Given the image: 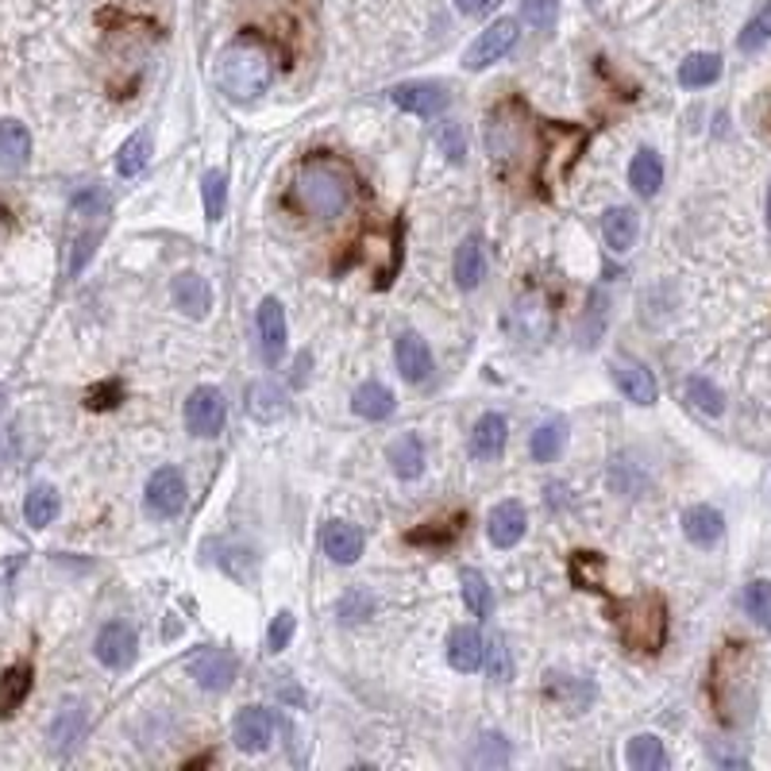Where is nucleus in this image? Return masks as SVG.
<instances>
[{"instance_id": "f257e3e1", "label": "nucleus", "mask_w": 771, "mask_h": 771, "mask_svg": "<svg viewBox=\"0 0 771 771\" xmlns=\"http://www.w3.org/2000/svg\"><path fill=\"white\" fill-rule=\"evenodd\" d=\"M355 193H359V174L352 162L328 151H313L302 159L290 185V201L313 221H336L352 209Z\"/></svg>"}, {"instance_id": "f03ea898", "label": "nucleus", "mask_w": 771, "mask_h": 771, "mask_svg": "<svg viewBox=\"0 0 771 771\" xmlns=\"http://www.w3.org/2000/svg\"><path fill=\"white\" fill-rule=\"evenodd\" d=\"M278 78V59H274L271 43L258 35H240L216 59V81L232 101H255Z\"/></svg>"}, {"instance_id": "7ed1b4c3", "label": "nucleus", "mask_w": 771, "mask_h": 771, "mask_svg": "<svg viewBox=\"0 0 771 771\" xmlns=\"http://www.w3.org/2000/svg\"><path fill=\"white\" fill-rule=\"evenodd\" d=\"M613 621L625 648H632V652H660L668 640V606L656 595L613 602Z\"/></svg>"}, {"instance_id": "20e7f679", "label": "nucleus", "mask_w": 771, "mask_h": 771, "mask_svg": "<svg viewBox=\"0 0 771 771\" xmlns=\"http://www.w3.org/2000/svg\"><path fill=\"white\" fill-rule=\"evenodd\" d=\"M70 213H74V221L85 224V232L74 240V251H70V274H81L85 271V263L93 258L97 243L104 240V229H109V213H112V201L109 193L101 190V185H89V190L74 193V201H70Z\"/></svg>"}, {"instance_id": "39448f33", "label": "nucleus", "mask_w": 771, "mask_h": 771, "mask_svg": "<svg viewBox=\"0 0 771 771\" xmlns=\"http://www.w3.org/2000/svg\"><path fill=\"white\" fill-rule=\"evenodd\" d=\"M529 112L521 101H506L490 112V124H486V148H490L494 162H509L529 148Z\"/></svg>"}, {"instance_id": "423d86ee", "label": "nucleus", "mask_w": 771, "mask_h": 771, "mask_svg": "<svg viewBox=\"0 0 771 771\" xmlns=\"http://www.w3.org/2000/svg\"><path fill=\"white\" fill-rule=\"evenodd\" d=\"M744 668H749V652H744V645H726L718 656H713L710 698H713V706H718L721 721H737V698H741Z\"/></svg>"}, {"instance_id": "0eeeda50", "label": "nucleus", "mask_w": 771, "mask_h": 771, "mask_svg": "<svg viewBox=\"0 0 771 771\" xmlns=\"http://www.w3.org/2000/svg\"><path fill=\"white\" fill-rule=\"evenodd\" d=\"M509 324H514V332L525 344H544V339L551 336V328H556V308H551V302L544 294L529 290V294H521L514 302Z\"/></svg>"}, {"instance_id": "6e6552de", "label": "nucleus", "mask_w": 771, "mask_h": 771, "mask_svg": "<svg viewBox=\"0 0 771 771\" xmlns=\"http://www.w3.org/2000/svg\"><path fill=\"white\" fill-rule=\"evenodd\" d=\"M517 31H521V28H517L514 16H506V20H494L490 28H486L483 35L467 47V54H463V67H467V70H486V67H494V62H501L509 51H514Z\"/></svg>"}, {"instance_id": "1a4fd4ad", "label": "nucleus", "mask_w": 771, "mask_h": 771, "mask_svg": "<svg viewBox=\"0 0 771 771\" xmlns=\"http://www.w3.org/2000/svg\"><path fill=\"white\" fill-rule=\"evenodd\" d=\"M224 413H229V405H224L221 389L197 386L190 394V402H185V428L193 436H216L224 428Z\"/></svg>"}, {"instance_id": "9d476101", "label": "nucleus", "mask_w": 771, "mask_h": 771, "mask_svg": "<svg viewBox=\"0 0 771 771\" xmlns=\"http://www.w3.org/2000/svg\"><path fill=\"white\" fill-rule=\"evenodd\" d=\"M97 660L112 671H124L135 663V652H140V640H135V629L128 621H109L101 632H97V645H93Z\"/></svg>"}, {"instance_id": "9b49d317", "label": "nucleus", "mask_w": 771, "mask_h": 771, "mask_svg": "<svg viewBox=\"0 0 771 771\" xmlns=\"http://www.w3.org/2000/svg\"><path fill=\"white\" fill-rule=\"evenodd\" d=\"M389 101L397 109L413 112V116L428 120V116H440L448 109V89L440 81H405V85H394L389 89Z\"/></svg>"}, {"instance_id": "f8f14e48", "label": "nucleus", "mask_w": 771, "mask_h": 771, "mask_svg": "<svg viewBox=\"0 0 771 771\" xmlns=\"http://www.w3.org/2000/svg\"><path fill=\"white\" fill-rule=\"evenodd\" d=\"M185 475L177 467H162L151 475L148 483V509L154 517H162V521H170V517H177L185 509Z\"/></svg>"}, {"instance_id": "ddd939ff", "label": "nucleus", "mask_w": 771, "mask_h": 771, "mask_svg": "<svg viewBox=\"0 0 771 771\" xmlns=\"http://www.w3.org/2000/svg\"><path fill=\"white\" fill-rule=\"evenodd\" d=\"M232 737H235V749L263 752L274 741V713L266 706H247V710L235 713Z\"/></svg>"}, {"instance_id": "4468645a", "label": "nucleus", "mask_w": 771, "mask_h": 771, "mask_svg": "<svg viewBox=\"0 0 771 771\" xmlns=\"http://www.w3.org/2000/svg\"><path fill=\"white\" fill-rule=\"evenodd\" d=\"M258 352H263L266 363H278L286 355V308H282L278 297H266L258 305Z\"/></svg>"}, {"instance_id": "2eb2a0df", "label": "nucleus", "mask_w": 771, "mask_h": 771, "mask_svg": "<svg viewBox=\"0 0 771 771\" xmlns=\"http://www.w3.org/2000/svg\"><path fill=\"white\" fill-rule=\"evenodd\" d=\"M525 529H529V514H525L521 501H498L486 517V537L494 548H514L521 544Z\"/></svg>"}, {"instance_id": "dca6fc26", "label": "nucleus", "mask_w": 771, "mask_h": 771, "mask_svg": "<svg viewBox=\"0 0 771 771\" xmlns=\"http://www.w3.org/2000/svg\"><path fill=\"white\" fill-rule=\"evenodd\" d=\"M394 355H397V371H402L405 383L420 386L433 378V352H428V344L417 332H402L394 344Z\"/></svg>"}, {"instance_id": "f3484780", "label": "nucleus", "mask_w": 771, "mask_h": 771, "mask_svg": "<svg viewBox=\"0 0 771 771\" xmlns=\"http://www.w3.org/2000/svg\"><path fill=\"white\" fill-rule=\"evenodd\" d=\"M235 656L224 652V648H205L201 656H193L190 671L193 679H197V687H205V691H224V687H232L235 679Z\"/></svg>"}, {"instance_id": "a211bd4d", "label": "nucleus", "mask_w": 771, "mask_h": 771, "mask_svg": "<svg viewBox=\"0 0 771 771\" xmlns=\"http://www.w3.org/2000/svg\"><path fill=\"white\" fill-rule=\"evenodd\" d=\"M613 383L629 402H637V405H652L656 394H660L652 371H648L645 363H632V359H613Z\"/></svg>"}, {"instance_id": "6ab92c4d", "label": "nucleus", "mask_w": 771, "mask_h": 771, "mask_svg": "<svg viewBox=\"0 0 771 771\" xmlns=\"http://www.w3.org/2000/svg\"><path fill=\"white\" fill-rule=\"evenodd\" d=\"M321 548H324V556H328L332 564L347 567V564H355V559L363 556V532L355 529V525H347V521H328V525H324V532H321Z\"/></svg>"}, {"instance_id": "aec40b11", "label": "nucleus", "mask_w": 771, "mask_h": 771, "mask_svg": "<svg viewBox=\"0 0 771 771\" xmlns=\"http://www.w3.org/2000/svg\"><path fill=\"white\" fill-rule=\"evenodd\" d=\"M509 440V425L501 413H483L470 428V456L475 459H498Z\"/></svg>"}, {"instance_id": "412c9836", "label": "nucleus", "mask_w": 771, "mask_h": 771, "mask_svg": "<svg viewBox=\"0 0 771 771\" xmlns=\"http://www.w3.org/2000/svg\"><path fill=\"white\" fill-rule=\"evenodd\" d=\"M683 537L694 544V548H713L721 537H726V517L713 506H691L683 514Z\"/></svg>"}, {"instance_id": "4be33fe9", "label": "nucleus", "mask_w": 771, "mask_h": 771, "mask_svg": "<svg viewBox=\"0 0 771 771\" xmlns=\"http://www.w3.org/2000/svg\"><path fill=\"white\" fill-rule=\"evenodd\" d=\"M81 737H85V706L67 702L59 710V718L51 721V729H47V741H51V749L59 752V757H67Z\"/></svg>"}, {"instance_id": "5701e85b", "label": "nucleus", "mask_w": 771, "mask_h": 771, "mask_svg": "<svg viewBox=\"0 0 771 771\" xmlns=\"http://www.w3.org/2000/svg\"><path fill=\"white\" fill-rule=\"evenodd\" d=\"M483 637H478V629H470V625H459V629L448 632V663L456 671H478L483 668Z\"/></svg>"}, {"instance_id": "b1692460", "label": "nucleus", "mask_w": 771, "mask_h": 771, "mask_svg": "<svg viewBox=\"0 0 771 771\" xmlns=\"http://www.w3.org/2000/svg\"><path fill=\"white\" fill-rule=\"evenodd\" d=\"M31 162V132L20 120H0V170H23Z\"/></svg>"}, {"instance_id": "393cba45", "label": "nucleus", "mask_w": 771, "mask_h": 771, "mask_svg": "<svg viewBox=\"0 0 771 771\" xmlns=\"http://www.w3.org/2000/svg\"><path fill=\"white\" fill-rule=\"evenodd\" d=\"M174 305L182 308L185 316L201 321V316H209V308H213V290H209V282L197 278V274H177L174 278Z\"/></svg>"}, {"instance_id": "a878e982", "label": "nucleus", "mask_w": 771, "mask_h": 771, "mask_svg": "<svg viewBox=\"0 0 771 771\" xmlns=\"http://www.w3.org/2000/svg\"><path fill=\"white\" fill-rule=\"evenodd\" d=\"M629 185L640 193V197H656V193H660V185H663V162H660V154L648 151V148L632 154V162H629Z\"/></svg>"}, {"instance_id": "bb28decb", "label": "nucleus", "mask_w": 771, "mask_h": 771, "mask_svg": "<svg viewBox=\"0 0 771 771\" xmlns=\"http://www.w3.org/2000/svg\"><path fill=\"white\" fill-rule=\"evenodd\" d=\"M389 467H394L397 478H405V483H413V478L425 475V448H420L417 436H397L394 444H389Z\"/></svg>"}, {"instance_id": "cd10ccee", "label": "nucleus", "mask_w": 771, "mask_h": 771, "mask_svg": "<svg viewBox=\"0 0 771 771\" xmlns=\"http://www.w3.org/2000/svg\"><path fill=\"white\" fill-rule=\"evenodd\" d=\"M637 213L632 209H625V205H617L610 209V213L602 216V235H606V247L617 251V255H625V251L637 243Z\"/></svg>"}, {"instance_id": "c85d7f7f", "label": "nucleus", "mask_w": 771, "mask_h": 771, "mask_svg": "<svg viewBox=\"0 0 771 771\" xmlns=\"http://www.w3.org/2000/svg\"><path fill=\"white\" fill-rule=\"evenodd\" d=\"M452 271H456V282L459 290H475L483 282V271H486V258H483V243L470 235L456 247V258H452Z\"/></svg>"}, {"instance_id": "c756f323", "label": "nucleus", "mask_w": 771, "mask_h": 771, "mask_svg": "<svg viewBox=\"0 0 771 771\" xmlns=\"http://www.w3.org/2000/svg\"><path fill=\"white\" fill-rule=\"evenodd\" d=\"M31 694V663H16L0 676V718H12Z\"/></svg>"}, {"instance_id": "7c9ffc66", "label": "nucleus", "mask_w": 771, "mask_h": 771, "mask_svg": "<svg viewBox=\"0 0 771 771\" xmlns=\"http://www.w3.org/2000/svg\"><path fill=\"white\" fill-rule=\"evenodd\" d=\"M564 444H567V420L551 417V420H544V425L532 428L529 452H532V459H537V463H551V459H559Z\"/></svg>"}, {"instance_id": "2f4dec72", "label": "nucleus", "mask_w": 771, "mask_h": 771, "mask_svg": "<svg viewBox=\"0 0 771 771\" xmlns=\"http://www.w3.org/2000/svg\"><path fill=\"white\" fill-rule=\"evenodd\" d=\"M352 409L359 413L363 420H386L394 413V394L383 383H363L352 394Z\"/></svg>"}, {"instance_id": "473e14b6", "label": "nucleus", "mask_w": 771, "mask_h": 771, "mask_svg": "<svg viewBox=\"0 0 771 771\" xmlns=\"http://www.w3.org/2000/svg\"><path fill=\"white\" fill-rule=\"evenodd\" d=\"M459 587H463V602H467L470 613H475V617H490L494 613V590H490V582H486L483 571H475V567H463Z\"/></svg>"}, {"instance_id": "72a5a7b5", "label": "nucleus", "mask_w": 771, "mask_h": 771, "mask_svg": "<svg viewBox=\"0 0 771 771\" xmlns=\"http://www.w3.org/2000/svg\"><path fill=\"white\" fill-rule=\"evenodd\" d=\"M23 517H28L31 529H47L59 517V490L54 486H31L28 498H23Z\"/></svg>"}, {"instance_id": "f704fd0d", "label": "nucleus", "mask_w": 771, "mask_h": 771, "mask_svg": "<svg viewBox=\"0 0 771 771\" xmlns=\"http://www.w3.org/2000/svg\"><path fill=\"white\" fill-rule=\"evenodd\" d=\"M625 760H629V768L637 771H660L668 768V752H663V741L652 733H640L629 741V749H625Z\"/></svg>"}, {"instance_id": "c9c22d12", "label": "nucleus", "mask_w": 771, "mask_h": 771, "mask_svg": "<svg viewBox=\"0 0 771 771\" xmlns=\"http://www.w3.org/2000/svg\"><path fill=\"white\" fill-rule=\"evenodd\" d=\"M247 413L255 420H278L286 413V394H282L274 383H255L247 389Z\"/></svg>"}, {"instance_id": "e433bc0d", "label": "nucleus", "mask_w": 771, "mask_h": 771, "mask_svg": "<svg viewBox=\"0 0 771 771\" xmlns=\"http://www.w3.org/2000/svg\"><path fill=\"white\" fill-rule=\"evenodd\" d=\"M721 78V59L710 51H698L691 54V59L679 67V85L687 89H702V85H713V81Z\"/></svg>"}, {"instance_id": "4c0bfd02", "label": "nucleus", "mask_w": 771, "mask_h": 771, "mask_svg": "<svg viewBox=\"0 0 771 771\" xmlns=\"http://www.w3.org/2000/svg\"><path fill=\"white\" fill-rule=\"evenodd\" d=\"M548 698H556L564 710H575L579 713L582 706H590V698H595V687L587 683V679H567V676H551V683H548Z\"/></svg>"}, {"instance_id": "58836bf2", "label": "nucleus", "mask_w": 771, "mask_h": 771, "mask_svg": "<svg viewBox=\"0 0 771 771\" xmlns=\"http://www.w3.org/2000/svg\"><path fill=\"white\" fill-rule=\"evenodd\" d=\"M571 582L582 590H602V571H606V559L598 551H571Z\"/></svg>"}, {"instance_id": "ea45409f", "label": "nucleus", "mask_w": 771, "mask_h": 771, "mask_svg": "<svg viewBox=\"0 0 771 771\" xmlns=\"http://www.w3.org/2000/svg\"><path fill=\"white\" fill-rule=\"evenodd\" d=\"M683 394L698 413H706V417H721V413H726V394H721L710 378H687Z\"/></svg>"}, {"instance_id": "a19ab883", "label": "nucleus", "mask_w": 771, "mask_h": 771, "mask_svg": "<svg viewBox=\"0 0 771 771\" xmlns=\"http://www.w3.org/2000/svg\"><path fill=\"white\" fill-rule=\"evenodd\" d=\"M741 606H744V613L760 625V629L771 632V582L768 579L749 582V587H744V595H741Z\"/></svg>"}, {"instance_id": "79ce46f5", "label": "nucleus", "mask_w": 771, "mask_h": 771, "mask_svg": "<svg viewBox=\"0 0 771 771\" xmlns=\"http://www.w3.org/2000/svg\"><path fill=\"white\" fill-rule=\"evenodd\" d=\"M148 159H151V135L148 132H135L132 140H128L124 148L116 151V170L124 177H135L143 166H148Z\"/></svg>"}, {"instance_id": "37998d69", "label": "nucleus", "mask_w": 771, "mask_h": 771, "mask_svg": "<svg viewBox=\"0 0 771 771\" xmlns=\"http://www.w3.org/2000/svg\"><path fill=\"white\" fill-rule=\"evenodd\" d=\"M224 201H229V177L221 170H209L201 182V205H205V221H221Z\"/></svg>"}, {"instance_id": "c03bdc74", "label": "nucleus", "mask_w": 771, "mask_h": 771, "mask_svg": "<svg viewBox=\"0 0 771 771\" xmlns=\"http://www.w3.org/2000/svg\"><path fill=\"white\" fill-rule=\"evenodd\" d=\"M521 20L540 35H551L559 23V0H521Z\"/></svg>"}, {"instance_id": "a18cd8bd", "label": "nucleus", "mask_w": 771, "mask_h": 771, "mask_svg": "<svg viewBox=\"0 0 771 771\" xmlns=\"http://www.w3.org/2000/svg\"><path fill=\"white\" fill-rule=\"evenodd\" d=\"M768 39H771V4H764L749 23H744L741 35H737V47H741L744 54H757Z\"/></svg>"}, {"instance_id": "49530a36", "label": "nucleus", "mask_w": 771, "mask_h": 771, "mask_svg": "<svg viewBox=\"0 0 771 771\" xmlns=\"http://www.w3.org/2000/svg\"><path fill=\"white\" fill-rule=\"evenodd\" d=\"M470 760H475V764H483V768H506V760H509L506 737H498V733L478 737V744H475V752H470Z\"/></svg>"}, {"instance_id": "de8ad7c7", "label": "nucleus", "mask_w": 771, "mask_h": 771, "mask_svg": "<svg viewBox=\"0 0 771 771\" xmlns=\"http://www.w3.org/2000/svg\"><path fill=\"white\" fill-rule=\"evenodd\" d=\"M339 621L344 625H355V621H367L371 613H375V598L367 595V590H352V595L339 598Z\"/></svg>"}, {"instance_id": "09e8293b", "label": "nucleus", "mask_w": 771, "mask_h": 771, "mask_svg": "<svg viewBox=\"0 0 771 771\" xmlns=\"http://www.w3.org/2000/svg\"><path fill=\"white\" fill-rule=\"evenodd\" d=\"M483 663H486V668H490V679H494V683H506V679L514 676V660H509L506 640H501V637H494L490 645H486Z\"/></svg>"}, {"instance_id": "8fccbe9b", "label": "nucleus", "mask_w": 771, "mask_h": 771, "mask_svg": "<svg viewBox=\"0 0 771 771\" xmlns=\"http://www.w3.org/2000/svg\"><path fill=\"white\" fill-rule=\"evenodd\" d=\"M459 529H463V517H456V521H436L433 529H413L409 544H452L459 537Z\"/></svg>"}, {"instance_id": "3c124183", "label": "nucleus", "mask_w": 771, "mask_h": 771, "mask_svg": "<svg viewBox=\"0 0 771 771\" xmlns=\"http://www.w3.org/2000/svg\"><path fill=\"white\" fill-rule=\"evenodd\" d=\"M294 629H297V617L294 613H290V610L274 613L271 632H266V652H282V648L290 645V637H294Z\"/></svg>"}, {"instance_id": "603ef678", "label": "nucleus", "mask_w": 771, "mask_h": 771, "mask_svg": "<svg viewBox=\"0 0 771 771\" xmlns=\"http://www.w3.org/2000/svg\"><path fill=\"white\" fill-rule=\"evenodd\" d=\"M120 397H124V386L120 383H97L93 389L85 394V405L89 409H112V405H120Z\"/></svg>"}, {"instance_id": "864d4df0", "label": "nucleus", "mask_w": 771, "mask_h": 771, "mask_svg": "<svg viewBox=\"0 0 771 771\" xmlns=\"http://www.w3.org/2000/svg\"><path fill=\"white\" fill-rule=\"evenodd\" d=\"M440 148H444V154H448L452 162H463V151H467V148H463V132H459V128H444V132H440Z\"/></svg>"}, {"instance_id": "5fc2aeb1", "label": "nucleus", "mask_w": 771, "mask_h": 771, "mask_svg": "<svg viewBox=\"0 0 771 771\" xmlns=\"http://www.w3.org/2000/svg\"><path fill=\"white\" fill-rule=\"evenodd\" d=\"M459 4V12H467V16H483V12H490L498 0H456Z\"/></svg>"}, {"instance_id": "6e6d98bb", "label": "nucleus", "mask_w": 771, "mask_h": 771, "mask_svg": "<svg viewBox=\"0 0 771 771\" xmlns=\"http://www.w3.org/2000/svg\"><path fill=\"white\" fill-rule=\"evenodd\" d=\"M768 224H771V190H768Z\"/></svg>"}, {"instance_id": "4d7b16f0", "label": "nucleus", "mask_w": 771, "mask_h": 771, "mask_svg": "<svg viewBox=\"0 0 771 771\" xmlns=\"http://www.w3.org/2000/svg\"><path fill=\"white\" fill-rule=\"evenodd\" d=\"M0 409H4V386H0Z\"/></svg>"}, {"instance_id": "13d9d810", "label": "nucleus", "mask_w": 771, "mask_h": 771, "mask_svg": "<svg viewBox=\"0 0 771 771\" xmlns=\"http://www.w3.org/2000/svg\"><path fill=\"white\" fill-rule=\"evenodd\" d=\"M0 229H4V221H0Z\"/></svg>"}]
</instances>
